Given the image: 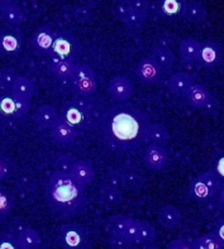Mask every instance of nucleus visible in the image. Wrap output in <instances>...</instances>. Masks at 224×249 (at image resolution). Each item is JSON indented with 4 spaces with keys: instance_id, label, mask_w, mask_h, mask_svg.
<instances>
[{
    "instance_id": "49",
    "label": "nucleus",
    "mask_w": 224,
    "mask_h": 249,
    "mask_svg": "<svg viewBox=\"0 0 224 249\" xmlns=\"http://www.w3.org/2000/svg\"><path fill=\"white\" fill-rule=\"evenodd\" d=\"M126 1H128V0H126Z\"/></svg>"
},
{
    "instance_id": "7",
    "label": "nucleus",
    "mask_w": 224,
    "mask_h": 249,
    "mask_svg": "<svg viewBox=\"0 0 224 249\" xmlns=\"http://www.w3.org/2000/svg\"><path fill=\"white\" fill-rule=\"evenodd\" d=\"M60 115L67 124L75 128L77 132L84 129L90 120V109L85 103L80 100H71L60 111Z\"/></svg>"
},
{
    "instance_id": "20",
    "label": "nucleus",
    "mask_w": 224,
    "mask_h": 249,
    "mask_svg": "<svg viewBox=\"0 0 224 249\" xmlns=\"http://www.w3.org/2000/svg\"><path fill=\"white\" fill-rule=\"evenodd\" d=\"M206 16H208L206 8L199 0H185L181 18L185 19L187 23L199 24L205 20Z\"/></svg>"
},
{
    "instance_id": "35",
    "label": "nucleus",
    "mask_w": 224,
    "mask_h": 249,
    "mask_svg": "<svg viewBox=\"0 0 224 249\" xmlns=\"http://www.w3.org/2000/svg\"><path fill=\"white\" fill-rule=\"evenodd\" d=\"M147 17L149 16L142 14V13L134 12V10L131 9L130 13H128L126 18H124L123 24L126 25L127 29L137 32L142 28L143 25H145L146 20H147Z\"/></svg>"
},
{
    "instance_id": "48",
    "label": "nucleus",
    "mask_w": 224,
    "mask_h": 249,
    "mask_svg": "<svg viewBox=\"0 0 224 249\" xmlns=\"http://www.w3.org/2000/svg\"><path fill=\"white\" fill-rule=\"evenodd\" d=\"M5 1H17V0H0V4L5 3Z\"/></svg>"
},
{
    "instance_id": "2",
    "label": "nucleus",
    "mask_w": 224,
    "mask_h": 249,
    "mask_svg": "<svg viewBox=\"0 0 224 249\" xmlns=\"http://www.w3.org/2000/svg\"><path fill=\"white\" fill-rule=\"evenodd\" d=\"M44 194L48 206L62 218L77 215L88 201L86 186L62 170H56L51 175Z\"/></svg>"
},
{
    "instance_id": "44",
    "label": "nucleus",
    "mask_w": 224,
    "mask_h": 249,
    "mask_svg": "<svg viewBox=\"0 0 224 249\" xmlns=\"http://www.w3.org/2000/svg\"><path fill=\"white\" fill-rule=\"evenodd\" d=\"M12 172L10 168V161L4 156H0V181L5 180Z\"/></svg>"
},
{
    "instance_id": "15",
    "label": "nucleus",
    "mask_w": 224,
    "mask_h": 249,
    "mask_svg": "<svg viewBox=\"0 0 224 249\" xmlns=\"http://www.w3.org/2000/svg\"><path fill=\"white\" fill-rule=\"evenodd\" d=\"M134 91L133 82L126 76H114L108 84L107 92L109 98L115 101H127L130 100L131 96Z\"/></svg>"
},
{
    "instance_id": "1",
    "label": "nucleus",
    "mask_w": 224,
    "mask_h": 249,
    "mask_svg": "<svg viewBox=\"0 0 224 249\" xmlns=\"http://www.w3.org/2000/svg\"><path fill=\"white\" fill-rule=\"evenodd\" d=\"M149 120L142 110L131 104L111 107L101 120V132L114 151H131L147 143Z\"/></svg>"
},
{
    "instance_id": "28",
    "label": "nucleus",
    "mask_w": 224,
    "mask_h": 249,
    "mask_svg": "<svg viewBox=\"0 0 224 249\" xmlns=\"http://www.w3.org/2000/svg\"><path fill=\"white\" fill-rule=\"evenodd\" d=\"M151 57L164 71L170 70L176 62V56H175L174 52L170 48L164 47V46H158V47L153 48Z\"/></svg>"
},
{
    "instance_id": "30",
    "label": "nucleus",
    "mask_w": 224,
    "mask_h": 249,
    "mask_svg": "<svg viewBox=\"0 0 224 249\" xmlns=\"http://www.w3.org/2000/svg\"><path fill=\"white\" fill-rule=\"evenodd\" d=\"M193 249H224V243L214 231L191 239Z\"/></svg>"
},
{
    "instance_id": "29",
    "label": "nucleus",
    "mask_w": 224,
    "mask_h": 249,
    "mask_svg": "<svg viewBox=\"0 0 224 249\" xmlns=\"http://www.w3.org/2000/svg\"><path fill=\"white\" fill-rule=\"evenodd\" d=\"M36 90L37 89H36V84L33 80L27 77V76L18 75L16 81H14V85H13L12 92H14L18 96H22V98L32 100V98L36 94Z\"/></svg>"
},
{
    "instance_id": "9",
    "label": "nucleus",
    "mask_w": 224,
    "mask_h": 249,
    "mask_svg": "<svg viewBox=\"0 0 224 249\" xmlns=\"http://www.w3.org/2000/svg\"><path fill=\"white\" fill-rule=\"evenodd\" d=\"M57 32L51 25H41L29 38V48L36 56H47L55 42Z\"/></svg>"
},
{
    "instance_id": "40",
    "label": "nucleus",
    "mask_w": 224,
    "mask_h": 249,
    "mask_svg": "<svg viewBox=\"0 0 224 249\" xmlns=\"http://www.w3.org/2000/svg\"><path fill=\"white\" fill-rule=\"evenodd\" d=\"M131 6L128 4V1L126 0H119L115 5L113 6V9H112V14L115 19H117L118 22L123 23L124 18L127 17V14L130 13Z\"/></svg>"
},
{
    "instance_id": "42",
    "label": "nucleus",
    "mask_w": 224,
    "mask_h": 249,
    "mask_svg": "<svg viewBox=\"0 0 224 249\" xmlns=\"http://www.w3.org/2000/svg\"><path fill=\"white\" fill-rule=\"evenodd\" d=\"M128 4H130L131 9L134 12L149 16V9H151V0H128Z\"/></svg>"
},
{
    "instance_id": "22",
    "label": "nucleus",
    "mask_w": 224,
    "mask_h": 249,
    "mask_svg": "<svg viewBox=\"0 0 224 249\" xmlns=\"http://www.w3.org/2000/svg\"><path fill=\"white\" fill-rule=\"evenodd\" d=\"M194 85L193 77L187 72H176L168 80V88L171 92L179 98H184L189 89Z\"/></svg>"
},
{
    "instance_id": "3",
    "label": "nucleus",
    "mask_w": 224,
    "mask_h": 249,
    "mask_svg": "<svg viewBox=\"0 0 224 249\" xmlns=\"http://www.w3.org/2000/svg\"><path fill=\"white\" fill-rule=\"evenodd\" d=\"M222 180L213 170L198 175L189 186L190 199L196 202H206L218 195Z\"/></svg>"
},
{
    "instance_id": "19",
    "label": "nucleus",
    "mask_w": 224,
    "mask_h": 249,
    "mask_svg": "<svg viewBox=\"0 0 224 249\" xmlns=\"http://www.w3.org/2000/svg\"><path fill=\"white\" fill-rule=\"evenodd\" d=\"M0 19L10 27H18L24 22V12L17 1H5L0 4Z\"/></svg>"
},
{
    "instance_id": "14",
    "label": "nucleus",
    "mask_w": 224,
    "mask_h": 249,
    "mask_svg": "<svg viewBox=\"0 0 224 249\" xmlns=\"http://www.w3.org/2000/svg\"><path fill=\"white\" fill-rule=\"evenodd\" d=\"M143 163L149 171H161L168 163V151L164 145L149 143L143 152Z\"/></svg>"
},
{
    "instance_id": "18",
    "label": "nucleus",
    "mask_w": 224,
    "mask_h": 249,
    "mask_svg": "<svg viewBox=\"0 0 224 249\" xmlns=\"http://www.w3.org/2000/svg\"><path fill=\"white\" fill-rule=\"evenodd\" d=\"M158 224L168 231H175L181 227L183 215L181 212L174 205H164L158 210L157 214Z\"/></svg>"
},
{
    "instance_id": "47",
    "label": "nucleus",
    "mask_w": 224,
    "mask_h": 249,
    "mask_svg": "<svg viewBox=\"0 0 224 249\" xmlns=\"http://www.w3.org/2000/svg\"><path fill=\"white\" fill-rule=\"evenodd\" d=\"M4 114H3V110H1V105H0V122H1V120L4 119Z\"/></svg>"
},
{
    "instance_id": "24",
    "label": "nucleus",
    "mask_w": 224,
    "mask_h": 249,
    "mask_svg": "<svg viewBox=\"0 0 224 249\" xmlns=\"http://www.w3.org/2000/svg\"><path fill=\"white\" fill-rule=\"evenodd\" d=\"M84 186H89L95 178V171L88 161H75L69 171Z\"/></svg>"
},
{
    "instance_id": "36",
    "label": "nucleus",
    "mask_w": 224,
    "mask_h": 249,
    "mask_svg": "<svg viewBox=\"0 0 224 249\" xmlns=\"http://www.w3.org/2000/svg\"><path fill=\"white\" fill-rule=\"evenodd\" d=\"M18 73L12 67H4L0 70V92L12 91Z\"/></svg>"
},
{
    "instance_id": "45",
    "label": "nucleus",
    "mask_w": 224,
    "mask_h": 249,
    "mask_svg": "<svg viewBox=\"0 0 224 249\" xmlns=\"http://www.w3.org/2000/svg\"><path fill=\"white\" fill-rule=\"evenodd\" d=\"M214 231L217 233V235L221 238L222 242L224 243V218L219 219V220L217 221V224H215V228H214Z\"/></svg>"
},
{
    "instance_id": "37",
    "label": "nucleus",
    "mask_w": 224,
    "mask_h": 249,
    "mask_svg": "<svg viewBox=\"0 0 224 249\" xmlns=\"http://www.w3.org/2000/svg\"><path fill=\"white\" fill-rule=\"evenodd\" d=\"M157 233H156L155 227L149 223V221H139V239L141 244H151L156 240Z\"/></svg>"
},
{
    "instance_id": "46",
    "label": "nucleus",
    "mask_w": 224,
    "mask_h": 249,
    "mask_svg": "<svg viewBox=\"0 0 224 249\" xmlns=\"http://www.w3.org/2000/svg\"><path fill=\"white\" fill-rule=\"evenodd\" d=\"M217 196H218V199H217V205H218V208L221 209V210L224 212V181L222 182V186L221 189H219V193Z\"/></svg>"
},
{
    "instance_id": "13",
    "label": "nucleus",
    "mask_w": 224,
    "mask_h": 249,
    "mask_svg": "<svg viewBox=\"0 0 224 249\" xmlns=\"http://www.w3.org/2000/svg\"><path fill=\"white\" fill-rule=\"evenodd\" d=\"M222 61H223V50L218 42L212 41V39L200 42V53L198 62L202 66L214 69L221 65Z\"/></svg>"
},
{
    "instance_id": "41",
    "label": "nucleus",
    "mask_w": 224,
    "mask_h": 249,
    "mask_svg": "<svg viewBox=\"0 0 224 249\" xmlns=\"http://www.w3.org/2000/svg\"><path fill=\"white\" fill-rule=\"evenodd\" d=\"M213 171L218 175V177L224 181V149H219L213 156Z\"/></svg>"
},
{
    "instance_id": "23",
    "label": "nucleus",
    "mask_w": 224,
    "mask_h": 249,
    "mask_svg": "<svg viewBox=\"0 0 224 249\" xmlns=\"http://www.w3.org/2000/svg\"><path fill=\"white\" fill-rule=\"evenodd\" d=\"M19 249H37L42 246L41 235L31 227H22L16 231Z\"/></svg>"
},
{
    "instance_id": "31",
    "label": "nucleus",
    "mask_w": 224,
    "mask_h": 249,
    "mask_svg": "<svg viewBox=\"0 0 224 249\" xmlns=\"http://www.w3.org/2000/svg\"><path fill=\"white\" fill-rule=\"evenodd\" d=\"M170 139L168 129L161 123H149L147 129V143H155V144L166 145Z\"/></svg>"
},
{
    "instance_id": "34",
    "label": "nucleus",
    "mask_w": 224,
    "mask_h": 249,
    "mask_svg": "<svg viewBox=\"0 0 224 249\" xmlns=\"http://www.w3.org/2000/svg\"><path fill=\"white\" fill-rule=\"evenodd\" d=\"M145 178L138 170H128L122 175V186L126 190L136 193L143 186Z\"/></svg>"
},
{
    "instance_id": "25",
    "label": "nucleus",
    "mask_w": 224,
    "mask_h": 249,
    "mask_svg": "<svg viewBox=\"0 0 224 249\" xmlns=\"http://www.w3.org/2000/svg\"><path fill=\"white\" fill-rule=\"evenodd\" d=\"M179 52H180L181 60L185 62H198L200 53V42L191 37L184 38L179 46Z\"/></svg>"
},
{
    "instance_id": "12",
    "label": "nucleus",
    "mask_w": 224,
    "mask_h": 249,
    "mask_svg": "<svg viewBox=\"0 0 224 249\" xmlns=\"http://www.w3.org/2000/svg\"><path fill=\"white\" fill-rule=\"evenodd\" d=\"M136 75L139 81L145 85H158L164 76V70L149 56L142 58L137 63Z\"/></svg>"
},
{
    "instance_id": "11",
    "label": "nucleus",
    "mask_w": 224,
    "mask_h": 249,
    "mask_svg": "<svg viewBox=\"0 0 224 249\" xmlns=\"http://www.w3.org/2000/svg\"><path fill=\"white\" fill-rule=\"evenodd\" d=\"M139 221L138 219L130 218L126 215H115L111 219L112 231L119 233L132 240L134 244H141L139 239Z\"/></svg>"
},
{
    "instance_id": "8",
    "label": "nucleus",
    "mask_w": 224,
    "mask_h": 249,
    "mask_svg": "<svg viewBox=\"0 0 224 249\" xmlns=\"http://www.w3.org/2000/svg\"><path fill=\"white\" fill-rule=\"evenodd\" d=\"M0 105L5 118H24L31 109L29 99L18 96L14 92H0Z\"/></svg>"
},
{
    "instance_id": "6",
    "label": "nucleus",
    "mask_w": 224,
    "mask_h": 249,
    "mask_svg": "<svg viewBox=\"0 0 224 249\" xmlns=\"http://www.w3.org/2000/svg\"><path fill=\"white\" fill-rule=\"evenodd\" d=\"M56 243L65 249H86L92 247L88 233L77 223L62 225L57 231Z\"/></svg>"
},
{
    "instance_id": "43",
    "label": "nucleus",
    "mask_w": 224,
    "mask_h": 249,
    "mask_svg": "<svg viewBox=\"0 0 224 249\" xmlns=\"http://www.w3.org/2000/svg\"><path fill=\"white\" fill-rule=\"evenodd\" d=\"M168 249H193L191 239H175L166 246Z\"/></svg>"
},
{
    "instance_id": "39",
    "label": "nucleus",
    "mask_w": 224,
    "mask_h": 249,
    "mask_svg": "<svg viewBox=\"0 0 224 249\" xmlns=\"http://www.w3.org/2000/svg\"><path fill=\"white\" fill-rule=\"evenodd\" d=\"M0 249H19L17 234L13 231H0Z\"/></svg>"
},
{
    "instance_id": "4",
    "label": "nucleus",
    "mask_w": 224,
    "mask_h": 249,
    "mask_svg": "<svg viewBox=\"0 0 224 249\" xmlns=\"http://www.w3.org/2000/svg\"><path fill=\"white\" fill-rule=\"evenodd\" d=\"M80 52H81V46L77 38L70 32L62 31L56 35L47 58L48 61H69L76 63Z\"/></svg>"
},
{
    "instance_id": "21",
    "label": "nucleus",
    "mask_w": 224,
    "mask_h": 249,
    "mask_svg": "<svg viewBox=\"0 0 224 249\" xmlns=\"http://www.w3.org/2000/svg\"><path fill=\"white\" fill-rule=\"evenodd\" d=\"M60 113L51 105H42L38 107L33 113V120L39 129H50L51 126L60 119Z\"/></svg>"
},
{
    "instance_id": "26",
    "label": "nucleus",
    "mask_w": 224,
    "mask_h": 249,
    "mask_svg": "<svg viewBox=\"0 0 224 249\" xmlns=\"http://www.w3.org/2000/svg\"><path fill=\"white\" fill-rule=\"evenodd\" d=\"M100 199L108 206L119 205L123 200L122 187L115 185L114 182H111V181H107L100 190Z\"/></svg>"
},
{
    "instance_id": "5",
    "label": "nucleus",
    "mask_w": 224,
    "mask_h": 249,
    "mask_svg": "<svg viewBox=\"0 0 224 249\" xmlns=\"http://www.w3.org/2000/svg\"><path fill=\"white\" fill-rule=\"evenodd\" d=\"M69 81L74 91L82 98L92 96L98 90V82L94 70L85 63L76 62L74 65Z\"/></svg>"
},
{
    "instance_id": "16",
    "label": "nucleus",
    "mask_w": 224,
    "mask_h": 249,
    "mask_svg": "<svg viewBox=\"0 0 224 249\" xmlns=\"http://www.w3.org/2000/svg\"><path fill=\"white\" fill-rule=\"evenodd\" d=\"M48 130H50V137L52 141L61 145H67L75 142L77 133H79L61 117Z\"/></svg>"
},
{
    "instance_id": "38",
    "label": "nucleus",
    "mask_w": 224,
    "mask_h": 249,
    "mask_svg": "<svg viewBox=\"0 0 224 249\" xmlns=\"http://www.w3.org/2000/svg\"><path fill=\"white\" fill-rule=\"evenodd\" d=\"M107 244L115 249H128L132 248L134 243H133L132 240L128 239V238L124 237V235H122V234L111 231L109 237L107 238Z\"/></svg>"
},
{
    "instance_id": "27",
    "label": "nucleus",
    "mask_w": 224,
    "mask_h": 249,
    "mask_svg": "<svg viewBox=\"0 0 224 249\" xmlns=\"http://www.w3.org/2000/svg\"><path fill=\"white\" fill-rule=\"evenodd\" d=\"M185 0H157L156 12L164 18H177L181 17Z\"/></svg>"
},
{
    "instance_id": "10",
    "label": "nucleus",
    "mask_w": 224,
    "mask_h": 249,
    "mask_svg": "<svg viewBox=\"0 0 224 249\" xmlns=\"http://www.w3.org/2000/svg\"><path fill=\"white\" fill-rule=\"evenodd\" d=\"M22 47L23 36L17 27L6 25L0 29V56H16L20 52Z\"/></svg>"
},
{
    "instance_id": "32",
    "label": "nucleus",
    "mask_w": 224,
    "mask_h": 249,
    "mask_svg": "<svg viewBox=\"0 0 224 249\" xmlns=\"http://www.w3.org/2000/svg\"><path fill=\"white\" fill-rule=\"evenodd\" d=\"M74 62L69 61H48L47 67L51 75H54L60 81H69L74 69Z\"/></svg>"
},
{
    "instance_id": "17",
    "label": "nucleus",
    "mask_w": 224,
    "mask_h": 249,
    "mask_svg": "<svg viewBox=\"0 0 224 249\" xmlns=\"http://www.w3.org/2000/svg\"><path fill=\"white\" fill-rule=\"evenodd\" d=\"M187 104L196 110H204L212 104L213 96L208 89L203 85H193L184 96Z\"/></svg>"
},
{
    "instance_id": "33",
    "label": "nucleus",
    "mask_w": 224,
    "mask_h": 249,
    "mask_svg": "<svg viewBox=\"0 0 224 249\" xmlns=\"http://www.w3.org/2000/svg\"><path fill=\"white\" fill-rule=\"evenodd\" d=\"M14 204V196L10 193V190L0 186V223L12 215Z\"/></svg>"
}]
</instances>
